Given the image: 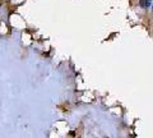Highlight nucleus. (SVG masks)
<instances>
[{
	"mask_svg": "<svg viewBox=\"0 0 153 138\" xmlns=\"http://www.w3.org/2000/svg\"><path fill=\"white\" fill-rule=\"evenodd\" d=\"M151 3H152V0H140L139 1L140 7H143V8H148L151 5Z\"/></svg>",
	"mask_w": 153,
	"mask_h": 138,
	"instance_id": "obj_1",
	"label": "nucleus"
}]
</instances>
